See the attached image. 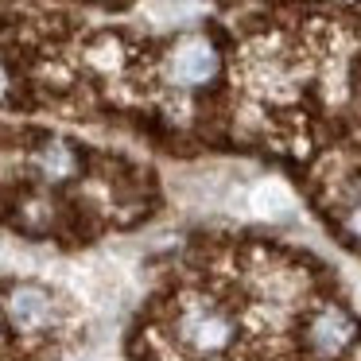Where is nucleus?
Wrapping results in <instances>:
<instances>
[{
  "instance_id": "obj_3",
  "label": "nucleus",
  "mask_w": 361,
  "mask_h": 361,
  "mask_svg": "<svg viewBox=\"0 0 361 361\" xmlns=\"http://www.w3.org/2000/svg\"><path fill=\"white\" fill-rule=\"evenodd\" d=\"M8 319L20 330H39L51 322V295L39 288H16L8 299Z\"/></svg>"
},
{
  "instance_id": "obj_6",
  "label": "nucleus",
  "mask_w": 361,
  "mask_h": 361,
  "mask_svg": "<svg viewBox=\"0 0 361 361\" xmlns=\"http://www.w3.org/2000/svg\"><path fill=\"white\" fill-rule=\"evenodd\" d=\"M353 233L361 237V206H357V210H353Z\"/></svg>"
},
{
  "instance_id": "obj_5",
  "label": "nucleus",
  "mask_w": 361,
  "mask_h": 361,
  "mask_svg": "<svg viewBox=\"0 0 361 361\" xmlns=\"http://www.w3.org/2000/svg\"><path fill=\"white\" fill-rule=\"evenodd\" d=\"M39 171L47 175V179H66V175L74 171V152L66 148V144H47V148L39 152Z\"/></svg>"
},
{
  "instance_id": "obj_4",
  "label": "nucleus",
  "mask_w": 361,
  "mask_h": 361,
  "mask_svg": "<svg viewBox=\"0 0 361 361\" xmlns=\"http://www.w3.org/2000/svg\"><path fill=\"white\" fill-rule=\"evenodd\" d=\"M311 338H314V345H319V353H338L353 338V322L345 319L342 311H326L319 322H314Z\"/></svg>"
},
{
  "instance_id": "obj_1",
  "label": "nucleus",
  "mask_w": 361,
  "mask_h": 361,
  "mask_svg": "<svg viewBox=\"0 0 361 361\" xmlns=\"http://www.w3.org/2000/svg\"><path fill=\"white\" fill-rule=\"evenodd\" d=\"M179 342L187 345L198 357H210V353H221L229 342H233V319L221 311L218 303H206V299H190L179 314Z\"/></svg>"
},
{
  "instance_id": "obj_2",
  "label": "nucleus",
  "mask_w": 361,
  "mask_h": 361,
  "mask_svg": "<svg viewBox=\"0 0 361 361\" xmlns=\"http://www.w3.org/2000/svg\"><path fill=\"white\" fill-rule=\"evenodd\" d=\"M167 74L179 86H206L218 74V51L206 39H183L167 59Z\"/></svg>"
},
{
  "instance_id": "obj_7",
  "label": "nucleus",
  "mask_w": 361,
  "mask_h": 361,
  "mask_svg": "<svg viewBox=\"0 0 361 361\" xmlns=\"http://www.w3.org/2000/svg\"><path fill=\"white\" fill-rule=\"evenodd\" d=\"M4 90H8V74L0 71V97H4Z\"/></svg>"
}]
</instances>
